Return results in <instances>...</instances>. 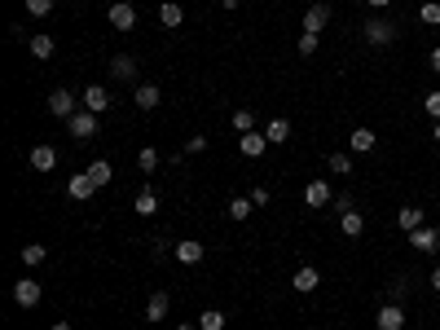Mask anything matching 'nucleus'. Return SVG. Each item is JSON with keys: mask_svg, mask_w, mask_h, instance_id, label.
Listing matches in <instances>:
<instances>
[{"mask_svg": "<svg viewBox=\"0 0 440 330\" xmlns=\"http://www.w3.org/2000/svg\"><path fill=\"white\" fill-rule=\"evenodd\" d=\"M432 291H440V264L432 269Z\"/></svg>", "mask_w": 440, "mask_h": 330, "instance_id": "a19ab883", "label": "nucleus"}, {"mask_svg": "<svg viewBox=\"0 0 440 330\" xmlns=\"http://www.w3.org/2000/svg\"><path fill=\"white\" fill-rule=\"evenodd\" d=\"M265 137H269V146H282V141H291V119H269Z\"/></svg>", "mask_w": 440, "mask_h": 330, "instance_id": "393cba45", "label": "nucleus"}, {"mask_svg": "<svg viewBox=\"0 0 440 330\" xmlns=\"http://www.w3.org/2000/svg\"><path fill=\"white\" fill-rule=\"evenodd\" d=\"M238 150H242L247 159H260L269 150V137L265 133H242V137H238Z\"/></svg>", "mask_w": 440, "mask_h": 330, "instance_id": "f8f14e48", "label": "nucleus"}, {"mask_svg": "<svg viewBox=\"0 0 440 330\" xmlns=\"http://www.w3.org/2000/svg\"><path fill=\"white\" fill-rule=\"evenodd\" d=\"M432 70L440 75V49H432Z\"/></svg>", "mask_w": 440, "mask_h": 330, "instance_id": "37998d69", "label": "nucleus"}, {"mask_svg": "<svg viewBox=\"0 0 440 330\" xmlns=\"http://www.w3.org/2000/svg\"><path fill=\"white\" fill-rule=\"evenodd\" d=\"M419 22H423V27H440V5H436V0H427V5L419 9Z\"/></svg>", "mask_w": 440, "mask_h": 330, "instance_id": "2f4dec72", "label": "nucleus"}, {"mask_svg": "<svg viewBox=\"0 0 440 330\" xmlns=\"http://www.w3.org/2000/svg\"><path fill=\"white\" fill-rule=\"evenodd\" d=\"M168 291H154L150 295V304H146V322H163V317H168Z\"/></svg>", "mask_w": 440, "mask_h": 330, "instance_id": "a211bd4d", "label": "nucleus"}, {"mask_svg": "<svg viewBox=\"0 0 440 330\" xmlns=\"http://www.w3.org/2000/svg\"><path fill=\"white\" fill-rule=\"evenodd\" d=\"M300 53H304V57L317 53V31H304V35H300Z\"/></svg>", "mask_w": 440, "mask_h": 330, "instance_id": "f704fd0d", "label": "nucleus"}, {"mask_svg": "<svg viewBox=\"0 0 440 330\" xmlns=\"http://www.w3.org/2000/svg\"><path fill=\"white\" fill-rule=\"evenodd\" d=\"M396 225L405 229V233H414V229L423 225V207H414V203H405V207L396 211Z\"/></svg>", "mask_w": 440, "mask_h": 330, "instance_id": "412c9836", "label": "nucleus"}, {"mask_svg": "<svg viewBox=\"0 0 440 330\" xmlns=\"http://www.w3.org/2000/svg\"><path fill=\"white\" fill-rule=\"evenodd\" d=\"M339 229H343V238H361L365 216H361V211H343V216H339Z\"/></svg>", "mask_w": 440, "mask_h": 330, "instance_id": "4be33fe9", "label": "nucleus"}, {"mask_svg": "<svg viewBox=\"0 0 440 330\" xmlns=\"http://www.w3.org/2000/svg\"><path fill=\"white\" fill-rule=\"evenodd\" d=\"M198 330H224V313H220V309H203V317H198Z\"/></svg>", "mask_w": 440, "mask_h": 330, "instance_id": "cd10ccee", "label": "nucleus"}, {"mask_svg": "<svg viewBox=\"0 0 440 330\" xmlns=\"http://www.w3.org/2000/svg\"><path fill=\"white\" fill-rule=\"evenodd\" d=\"M291 287H295V291H300V295H308V291H317V287H322V273H317V269H313V264H304V269H300V273H295V278H291Z\"/></svg>", "mask_w": 440, "mask_h": 330, "instance_id": "2eb2a0df", "label": "nucleus"}, {"mask_svg": "<svg viewBox=\"0 0 440 330\" xmlns=\"http://www.w3.org/2000/svg\"><path fill=\"white\" fill-rule=\"evenodd\" d=\"M251 203H256V207H269V185H256V190H251Z\"/></svg>", "mask_w": 440, "mask_h": 330, "instance_id": "4c0bfd02", "label": "nucleus"}, {"mask_svg": "<svg viewBox=\"0 0 440 330\" xmlns=\"http://www.w3.org/2000/svg\"><path fill=\"white\" fill-rule=\"evenodd\" d=\"M159 101H163L159 84H137V88H133V106H137V110H154Z\"/></svg>", "mask_w": 440, "mask_h": 330, "instance_id": "9b49d317", "label": "nucleus"}, {"mask_svg": "<svg viewBox=\"0 0 440 330\" xmlns=\"http://www.w3.org/2000/svg\"><path fill=\"white\" fill-rule=\"evenodd\" d=\"M27 53L35 57V62H49V57L57 53V44H53V35H31V40H27Z\"/></svg>", "mask_w": 440, "mask_h": 330, "instance_id": "4468645a", "label": "nucleus"}, {"mask_svg": "<svg viewBox=\"0 0 440 330\" xmlns=\"http://www.w3.org/2000/svg\"><path fill=\"white\" fill-rule=\"evenodd\" d=\"M49 110L57 115V119H70V115H75V93H70V88H53L49 93Z\"/></svg>", "mask_w": 440, "mask_h": 330, "instance_id": "20e7f679", "label": "nucleus"}, {"mask_svg": "<svg viewBox=\"0 0 440 330\" xmlns=\"http://www.w3.org/2000/svg\"><path fill=\"white\" fill-rule=\"evenodd\" d=\"M335 207H339V216H343V211H352V194H348V190L335 194Z\"/></svg>", "mask_w": 440, "mask_h": 330, "instance_id": "58836bf2", "label": "nucleus"}, {"mask_svg": "<svg viewBox=\"0 0 440 330\" xmlns=\"http://www.w3.org/2000/svg\"><path fill=\"white\" fill-rule=\"evenodd\" d=\"M427 115H432V119H440V93H427Z\"/></svg>", "mask_w": 440, "mask_h": 330, "instance_id": "e433bc0d", "label": "nucleus"}, {"mask_svg": "<svg viewBox=\"0 0 440 330\" xmlns=\"http://www.w3.org/2000/svg\"><path fill=\"white\" fill-rule=\"evenodd\" d=\"M14 300L22 304V309H35V304H40V282H35V278H18Z\"/></svg>", "mask_w": 440, "mask_h": 330, "instance_id": "1a4fd4ad", "label": "nucleus"}, {"mask_svg": "<svg viewBox=\"0 0 440 330\" xmlns=\"http://www.w3.org/2000/svg\"><path fill=\"white\" fill-rule=\"evenodd\" d=\"M176 260H181V264H198V260H203V242H198V238H181V242H176Z\"/></svg>", "mask_w": 440, "mask_h": 330, "instance_id": "dca6fc26", "label": "nucleus"}, {"mask_svg": "<svg viewBox=\"0 0 440 330\" xmlns=\"http://www.w3.org/2000/svg\"><path fill=\"white\" fill-rule=\"evenodd\" d=\"M326 168L335 172V176H348V172H352V159H348V155H343V150H339V155H330V159H326Z\"/></svg>", "mask_w": 440, "mask_h": 330, "instance_id": "473e14b6", "label": "nucleus"}, {"mask_svg": "<svg viewBox=\"0 0 440 330\" xmlns=\"http://www.w3.org/2000/svg\"><path fill=\"white\" fill-rule=\"evenodd\" d=\"M405 291H410V282H405V278L392 282V295H396V300H405Z\"/></svg>", "mask_w": 440, "mask_h": 330, "instance_id": "ea45409f", "label": "nucleus"}, {"mask_svg": "<svg viewBox=\"0 0 440 330\" xmlns=\"http://www.w3.org/2000/svg\"><path fill=\"white\" fill-rule=\"evenodd\" d=\"M44 255H49V251H44L40 242H27V246H22V264H27V269H40Z\"/></svg>", "mask_w": 440, "mask_h": 330, "instance_id": "bb28decb", "label": "nucleus"}, {"mask_svg": "<svg viewBox=\"0 0 440 330\" xmlns=\"http://www.w3.org/2000/svg\"><path fill=\"white\" fill-rule=\"evenodd\" d=\"M304 203L317 211V207H330V203H335V194H330L326 181H308V185H304Z\"/></svg>", "mask_w": 440, "mask_h": 330, "instance_id": "39448f33", "label": "nucleus"}, {"mask_svg": "<svg viewBox=\"0 0 440 330\" xmlns=\"http://www.w3.org/2000/svg\"><path fill=\"white\" fill-rule=\"evenodd\" d=\"M176 330H198V326H189V322H181V326H176Z\"/></svg>", "mask_w": 440, "mask_h": 330, "instance_id": "de8ad7c7", "label": "nucleus"}, {"mask_svg": "<svg viewBox=\"0 0 440 330\" xmlns=\"http://www.w3.org/2000/svg\"><path fill=\"white\" fill-rule=\"evenodd\" d=\"M251 211H256L251 198H233V203H229V220H247Z\"/></svg>", "mask_w": 440, "mask_h": 330, "instance_id": "7c9ffc66", "label": "nucleus"}, {"mask_svg": "<svg viewBox=\"0 0 440 330\" xmlns=\"http://www.w3.org/2000/svg\"><path fill=\"white\" fill-rule=\"evenodd\" d=\"M203 150H207V137H189L185 141V155H203Z\"/></svg>", "mask_w": 440, "mask_h": 330, "instance_id": "c9c22d12", "label": "nucleus"}, {"mask_svg": "<svg viewBox=\"0 0 440 330\" xmlns=\"http://www.w3.org/2000/svg\"><path fill=\"white\" fill-rule=\"evenodd\" d=\"M251 128H256V115L247 110V106H242V110H233V133H238V137L251 133Z\"/></svg>", "mask_w": 440, "mask_h": 330, "instance_id": "c85d7f7f", "label": "nucleus"}, {"mask_svg": "<svg viewBox=\"0 0 440 330\" xmlns=\"http://www.w3.org/2000/svg\"><path fill=\"white\" fill-rule=\"evenodd\" d=\"M326 22H330V5H308V14H304V31H317V35H322Z\"/></svg>", "mask_w": 440, "mask_h": 330, "instance_id": "f3484780", "label": "nucleus"}, {"mask_svg": "<svg viewBox=\"0 0 440 330\" xmlns=\"http://www.w3.org/2000/svg\"><path fill=\"white\" fill-rule=\"evenodd\" d=\"M361 35H365V44H379V49H383V44H392L396 40V22H388V18H365L361 22Z\"/></svg>", "mask_w": 440, "mask_h": 330, "instance_id": "f257e3e1", "label": "nucleus"}, {"mask_svg": "<svg viewBox=\"0 0 440 330\" xmlns=\"http://www.w3.org/2000/svg\"><path fill=\"white\" fill-rule=\"evenodd\" d=\"M27 14L31 18H49L53 14V0H27Z\"/></svg>", "mask_w": 440, "mask_h": 330, "instance_id": "72a5a7b5", "label": "nucleus"}, {"mask_svg": "<svg viewBox=\"0 0 440 330\" xmlns=\"http://www.w3.org/2000/svg\"><path fill=\"white\" fill-rule=\"evenodd\" d=\"M365 5H370V9H388L392 0H365Z\"/></svg>", "mask_w": 440, "mask_h": 330, "instance_id": "79ce46f5", "label": "nucleus"}, {"mask_svg": "<svg viewBox=\"0 0 440 330\" xmlns=\"http://www.w3.org/2000/svg\"><path fill=\"white\" fill-rule=\"evenodd\" d=\"M374 322H379V330H405V309L401 304H383L374 313Z\"/></svg>", "mask_w": 440, "mask_h": 330, "instance_id": "423d86ee", "label": "nucleus"}, {"mask_svg": "<svg viewBox=\"0 0 440 330\" xmlns=\"http://www.w3.org/2000/svg\"><path fill=\"white\" fill-rule=\"evenodd\" d=\"M66 194L75 198V203H88V198L97 194V185H93L88 172H79V176H70V181H66Z\"/></svg>", "mask_w": 440, "mask_h": 330, "instance_id": "0eeeda50", "label": "nucleus"}, {"mask_svg": "<svg viewBox=\"0 0 440 330\" xmlns=\"http://www.w3.org/2000/svg\"><path fill=\"white\" fill-rule=\"evenodd\" d=\"M137 168L146 172V176H150V172H159V150H150V146H146V150L137 155Z\"/></svg>", "mask_w": 440, "mask_h": 330, "instance_id": "c756f323", "label": "nucleus"}, {"mask_svg": "<svg viewBox=\"0 0 440 330\" xmlns=\"http://www.w3.org/2000/svg\"><path fill=\"white\" fill-rule=\"evenodd\" d=\"M410 242H414V251H427V255H432V251H440V229L419 225V229L410 233Z\"/></svg>", "mask_w": 440, "mask_h": 330, "instance_id": "9d476101", "label": "nucleus"}, {"mask_svg": "<svg viewBox=\"0 0 440 330\" xmlns=\"http://www.w3.org/2000/svg\"><path fill=\"white\" fill-rule=\"evenodd\" d=\"M432 141H440V124H436V128H432Z\"/></svg>", "mask_w": 440, "mask_h": 330, "instance_id": "49530a36", "label": "nucleus"}, {"mask_svg": "<svg viewBox=\"0 0 440 330\" xmlns=\"http://www.w3.org/2000/svg\"><path fill=\"white\" fill-rule=\"evenodd\" d=\"M111 75L124 79V84H133V79H137V57L133 53H115L111 57Z\"/></svg>", "mask_w": 440, "mask_h": 330, "instance_id": "6e6552de", "label": "nucleus"}, {"mask_svg": "<svg viewBox=\"0 0 440 330\" xmlns=\"http://www.w3.org/2000/svg\"><path fill=\"white\" fill-rule=\"evenodd\" d=\"M79 101H84V110H93V115H102L106 106H111V93H106V88H97V84H88L84 93H79Z\"/></svg>", "mask_w": 440, "mask_h": 330, "instance_id": "ddd939ff", "label": "nucleus"}, {"mask_svg": "<svg viewBox=\"0 0 440 330\" xmlns=\"http://www.w3.org/2000/svg\"><path fill=\"white\" fill-rule=\"evenodd\" d=\"M31 168H35V172H53V168H57L53 146H35V150H31Z\"/></svg>", "mask_w": 440, "mask_h": 330, "instance_id": "aec40b11", "label": "nucleus"}, {"mask_svg": "<svg viewBox=\"0 0 440 330\" xmlns=\"http://www.w3.org/2000/svg\"><path fill=\"white\" fill-rule=\"evenodd\" d=\"M348 146H352V150H356V155H370V150H374V146H379V137H374V133H370V128H356V133H352V137H348Z\"/></svg>", "mask_w": 440, "mask_h": 330, "instance_id": "5701e85b", "label": "nucleus"}, {"mask_svg": "<svg viewBox=\"0 0 440 330\" xmlns=\"http://www.w3.org/2000/svg\"><path fill=\"white\" fill-rule=\"evenodd\" d=\"M133 211H137V216H154V211H159V198H154V190H141V194L133 198Z\"/></svg>", "mask_w": 440, "mask_h": 330, "instance_id": "a878e982", "label": "nucleus"}, {"mask_svg": "<svg viewBox=\"0 0 440 330\" xmlns=\"http://www.w3.org/2000/svg\"><path fill=\"white\" fill-rule=\"evenodd\" d=\"M220 5H224V9H238V5H242V0H220Z\"/></svg>", "mask_w": 440, "mask_h": 330, "instance_id": "c03bdc74", "label": "nucleus"}, {"mask_svg": "<svg viewBox=\"0 0 440 330\" xmlns=\"http://www.w3.org/2000/svg\"><path fill=\"white\" fill-rule=\"evenodd\" d=\"M53 330H75V326H70V322H57V326H53Z\"/></svg>", "mask_w": 440, "mask_h": 330, "instance_id": "a18cd8bd", "label": "nucleus"}, {"mask_svg": "<svg viewBox=\"0 0 440 330\" xmlns=\"http://www.w3.org/2000/svg\"><path fill=\"white\" fill-rule=\"evenodd\" d=\"M66 128H70V137H75V141H88L93 133H97V115H93V110H75L66 119Z\"/></svg>", "mask_w": 440, "mask_h": 330, "instance_id": "7ed1b4c3", "label": "nucleus"}, {"mask_svg": "<svg viewBox=\"0 0 440 330\" xmlns=\"http://www.w3.org/2000/svg\"><path fill=\"white\" fill-rule=\"evenodd\" d=\"M106 18H111V27H115V31H133V27H137V9H133V0H115Z\"/></svg>", "mask_w": 440, "mask_h": 330, "instance_id": "f03ea898", "label": "nucleus"}, {"mask_svg": "<svg viewBox=\"0 0 440 330\" xmlns=\"http://www.w3.org/2000/svg\"><path fill=\"white\" fill-rule=\"evenodd\" d=\"M84 172L93 176V185H97V190H102V185H111V176H115V168H111V163H106V159H93Z\"/></svg>", "mask_w": 440, "mask_h": 330, "instance_id": "b1692460", "label": "nucleus"}, {"mask_svg": "<svg viewBox=\"0 0 440 330\" xmlns=\"http://www.w3.org/2000/svg\"><path fill=\"white\" fill-rule=\"evenodd\" d=\"M159 22H163V27H181V22H185V9L181 5H176V0H163V5H159Z\"/></svg>", "mask_w": 440, "mask_h": 330, "instance_id": "6ab92c4d", "label": "nucleus"}]
</instances>
